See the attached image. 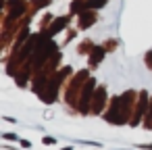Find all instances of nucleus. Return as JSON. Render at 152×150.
I'll return each mask as SVG.
<instances>
[{
    "instance_id": "1",
    "label": "nucleus",
    "mask_w": 152,
    "mask_h": 150,
    "mask_svg": "<svg viewBox=\"0 0 152 150\" xmlns=\"http://www.w3.org/2000/svg\"><path fill=\"white\" fill-rule=\"evenodd\" d=\"M44 144H54V138H44Z\"/></svg>"
}]
</instances>
